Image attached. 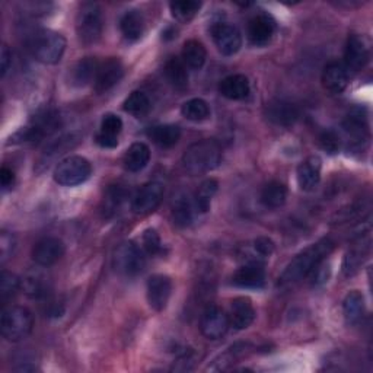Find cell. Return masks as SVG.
Listing matches in <instances>:
<instances>
[{
  "mask_svg": "<svg viewBox=\"0 0 373 373\" xmlns=\"http://www.w3.org/2000/svg\"><path fill=\"white\" fill-rule=\"evenodd\" d=\"M333 250H334V242L328 238L321 239L316 243L306 248L305 251L297 254L292 260V263L286 267L283 275L279 279V286L287 287L309 276L311 272L327 258V256H330Z\"/></svg>",
  "mask_w": 373,
  "mask_h": 373,
  "instance_id": "obj_1",
  "label": "cell"
},
{
  "mask_svg": "<svg viewBox=\"0 0 373 373\" xmlns=\"http://www.w3.org/2000/svg\"><path fill=\"white\" fill-rule=\"evenodd\" d=\"M222 161V149L217 142L206 139L195 142L187 147L183 156L184 169L191 176H202L219 166Z\"/></svg>",
  "mask_w": 373,
  "mask_h": 373,
  "instance_id": "obj_2",
  "label": "cell"
},
{
  "mask_svg": "<svg viewBox=\"0 0 373 373\" xmlns=\"http://www.w3.org/2000/svg\"><path fill=\"white\" fill-rule=\"evenodd\" d=\"M30 50L37 62L42 64H56L64 54L66 38L53 30H41L33 35Z\"/></svg>",
  "mask_w": 373,
  "mask_h": 373,
  "instance_id": "obj_3",
  "label": "cell"
},
{
  "mask_svg": "<svg viewBox=\"0 0 373 373\" xmlns=\"http://www.w3.org/2000/svg\"><path fill=\"white\" fill-rule=\"evenodd\" d=\"M2 335L11 341L18 343L27 338L34 328V316L30 309L23 306H9L2 314Z\"/></svg>",
  "mask_w": 373,
  "mask_h": 373,
  "instance_id": "obj_4",
  "label": "cell"
},
{
  "mask_svg": "<svg viewBox=\"0 0 373 373\" xmlns=\"http://www.w3.org/2000/svg\"><path fill=\"white\" fill-rule=\"evenodd\" d=\"M104 15L98 4H84L76 16V33L84 45L95 44L103 35Z\"/></svg>",
  "mask_w": 373,
  "mask_h": 373,
  "instance_id": "obj_5",
  "label": "cell"
},
{
  "mask_svg": "<svg viewBox=\"0 0 373 373\" xmlns=\"http://www.w3.org/2000/svg\"><path fill=\"white\" fill-rule=\"evenodd\" d=\"M60 126V117L56 111H45L38 114L28 127L21 129L11 143H38L44 137L53 134Z\"/></svg>",
  "mask_w": 373,
  "mask_h": 373,
  "instance_id": "obj_6",
  "label": "cell"
},
{
  "mask_svg": "<svg viewBox=\"0 0 373 373\" xmlns=\"http://www.w3.org/2000/svg\"><path fill=\"white\" fill-rule=\"evenodd\" d=\"M92 173L89 161L84 156H69L60 161L54 169V181L64 187H74L88 181Z\"/></svg>",
  "mask_w": 373,
  "mask_h": 373,
  "instance_id": "obj_7",
  "label": "cell"
},
{
  "mask_svg": "<svg viewBox=\"0 0 373 373\" xmlns=\"http://www.w3.org/2000/svg\"><path fill=\"white\" fill-rule=\"evenodd\" d=\"M146 257L140 248L132 242H122L113 256V267L122 276H136L144 268Z\"/></svg>",
  "mask_w": 373,
  "mask_h": 373,
  "instance_id": "obj_8",
  "label": "cell"
},
{
  "mask_svg": "<svg viewBox=\"0 0 373 373\" xmlns=\"http://www.w3.org/2000/svg\"><path fill=\"white\" fill-rule=\"evenodd\" d=\"M210 33L216 47L223 56H234L239 52L242 45V37L239 30L234 27V25L219 22L213 25Z\"/></svg>",
  "mask_w": 373,
  "mask_h": 373,
  "instance_id": "obj_9",
  "label": "cell"
},
{
  "mask_svg": "<svg viewBox=\"0 0 373 373\" xmlns=\"http://www.w3.org/2000/svg\"><path fill=\"white\" fill-rule=\"evenodd\" d=\"M124 76V66L120 59L110 57L99 63L96 76L93 81V88L96 93H104L114 88Z\"/></svg>",
  "mask_w": 373,
  "mask_h": 373,
  "instance_id": "obj_10",
  "label": "cell"
},
{
  "mask_svg": "<svg viewBox=\"0 0 373 373\" xmlns=\"http://www.w3.org/2000/svg\"><path fill=\"white\" fill-rule=\"evenodd\" d=\"M229 318L217 306H207L200 319L202 334L209 340H219L229 328Z\"/></svg>",
  "mask_w": 373,
  "mask_h": 373,
  "instance_id": "obj_11",
  "label": "cell"
},
{
  "mask_svg": "<svg viewBox=\"0 0 373 373\" xmlns=\"http://www.w3.org/2000/svg\"><path fill=\"white\" fill-rule=\"evenodd\" d=\"M81 142V134L78 133H70L66 134L57 140H54L53 143H50L45 149L42 155L40 156L37 165H35V171L37 172H42L44 169H47L50 165H52L57 158L63 156L66 152L71 151V149L76 147Z\"/></svg>",
  "mask_w": 373,
  "mask_h": 373,
  "instance_id": "obj_12",
  "label": "cell"
},
{
  "mask_svg": "<svg viewBox=\"0 0 373 373\" xmlns=\"http://www.w3.org/2000/svg\"><path fill=\"white\" fill-rule=\"evenodd\" d=\"M162 198L163 187L159 183H147L134 195L132 210L136 214H149L159 207Z\"/></svg>",
  "mask_w": 373,
  "mask_h": 373,
  "instance_id": "obj_13",
  "label": "cell"
},
{
  "mask_svg": "<svg viewBox=\"0 0 373 373\" xmlns=\"http://www.w3.org/2000/svg\"><path fill=\"white\" fill-rule=\"evenodd\" d=\"M66 251L64 242L54 236H47L40 239L34 250H33V258L34 261L41 267H50L56 264Z\"/></svg>",
  "mask_w": 373,
  "mask_h": 373,
  "instance_id": "obj_14",
  "label": "cell"
},
{
  "mask_svg": "<svg viewBox=\"0 0 373 373\" xmlns=\"http://www.w3.org/2000/svg\"><path fill=\"white\" fill-rule=\"evenodd\" d=\"M369 57H370V53H369V45L366 40L359 34H352L349 40H347L345 50H344L345 69L359 71L367 64Z\"/></svg>",
  "mask_w": 373,
  "mask_h": 373,
  "instance_id": "obj_15",
  "label": "cell"
},
{
  "mask_svg": "<svg viewBox=\"0 0 373 373\" xmlns=\"http://www.w3.org/2000/svg\"><path fill=\"white\" fill-rule=\"evenodd\" d=\"M172 294V282L168 276L155 275L147 280V302L152 309L161 312L168 306Z\"/></svg>",
  "mask_w": 373,
  "mask_h": 373,
  "instance_id": "obj_16",
  "label": "cell"
},
{
  "mask_svg": "<svg viewBox=\"0 0 373 373\" xmlns=\"http://www.w3.org/2000/svg\"><path fill=\"white\" fill-rule=\"evenodd\" d=\"M229 324L236 330H246L256 319V309L248 297H236L231 302Z\"/></svg>",
  "mask_w": 373,
  "mask_h": 373,
  "instance_id": "obj_17",
  "label": "cell"
},
{
  "mask_svg": "<svg viewBox=\"0 0 373 373\" xmlns=\"http://www.w3.org/2000/svg\"><path fill=\"white\" fill-rule=\"evenodd\" d=\"M267 118L282 127H290L299 118V111L292 103L277 99L267 105Z\"/></svg>",
  "mask_w": 373,
  "mask_h": 373,
  "instance_id": "obj_18",
  "label": "cell"
},
{
  "mask_svg": "<svg viewBox=\"0 0 373 373\" xmlns=\"http://www.w3.org/2000/svg\"><path fill=\"white\" fill-rule=\"evenodd\" d=\"M321 166L322 162L318 156H309L305 159L296 171L297 184L304 191H312L321 181Z\"/></svg>",
  "mask_w": 373,
  "mask_h": 373,
  "instance_id": "obj_19",
  "label": "cell"
},
{
  "mask_svg": "<svg viewBox=\"0 0 373 373\" xmlns=\"http://www.w3.org/2000/svg\"><path fill=\"white\" fill-rule=\"evenodd\" d=\"M322 85L331 93H341L349 85V71L338 62H331L322 71Z\"/></svg>",
  "mask_w": 373,
  "mask_h": 373,
  "instance_id": "obj_20",
  "label": "cell"
},
{
  "mask_svg": "<svg viewBox=\"0 0 373 373\" xmlns=\"http://www.w3.org/2000/svg\"><path fill=\"white\" fill-rule=\"evenodd\" d=\"M275 21L267 15H258L251 19L250 25H248V37H250V41L254 45L263 47L271 41L272 35H275Z\"/></svg>",
  "mask_w": 373,
  "mask_h": 373,
  "instance_id": "obj_21",
  "label": "cell"
},
{
  "mask_svg": "<svg viewBox=\"0 0 373 373\" xmlns=\"http://www.w3.org/2000/svg\"><path fill=\"white\" fill-rule=\"evenodd\" d=\"M232 280L234 285L242 289H261L265 283V271L261 264L251 263L241 267Z\"/></svg>",
  "mask_w": 373,
  "mask_h": 373,
  "instance_id": "obj_22",
  "label": "cell"
},
{
  "mask_svg": "<svg viewBox=\"0 0 373 373\" xmlns=\"http://www.w3.org/2000/svg\"><path fill=\"white\" fill-rule=\"evenodd\" d=\"M219 91L223 96L232 99V101H242V99L248 98V95H250L251 88L250 82H248L246 76H243V74H231V76L220 82Z\"/></svg>",
  "mask_w": 373,
  "mask_h": 373,
  "instance_id": "obj_23",
  "label": "cell"
},
{
  "mask_svg": "<svg viewBox=\"0 0 373 373\" xmlns=\"http://www.w3.org/2000/svg\"><path fill=\"white\" fill-rule=\"evenodd\" d=\"M343 129L353 139L352 140L353 144L362 146V143L366 142L369 137L367 121H366V117L362 115L360 110H355L353 113H350L345 117V120L343 121Z\"/></svg>",
  "mask_w": 373,
  "mask_h": 373,
  "instance_id": "obj_24",
  "label": "cell"
},
{
  "mask_svg": "<svg viewBox=\"0 0 373 373\" xmlns=\"http://www.w3.org/2000/svg\"><path fill=\"white\" fill-rule=\"evenodd\" d=\"M151 161V149L146 143H133L129 149L126 155H124L122 163L129 172H140L144 169Z\"/></svg>",
  "mask_w": 373,
  "mask_h": 373,
  "instance_id": "obj_25",
  "label": "cell"
},
{
  "mask_svg": "<svg viewBox=\"0 0 373 373\" xmlns=\"http://www.w3.org/2000/svg\"><path fill=\"white\" fill-rule=\"evenodd\" d=\"M365 314V297L360 292L353 290L344 297L343 315L349 326H357Z\"/></svg>",
  "mask_w": 373,
  "mask_h": 373,
  "instance_id": "obj_26",
  "label": "cell"
},
{
  "mask_svg": "<svg viewBox=\"0 0 373 373\" xmlns=\"http://www.w3.org/2000/svg\"><path fill=\"white\" fill-rule=\"evenodd\" d=\"M194 217V210H193V203L188 194L185 193H178L173 197L172 202V219L176 222V225L181 228H187L191 225Z\"/></svg>",
  "mask_w": 373,
  "mask_h": 373,
  "instance_id": "obj_27",
  "label": "cell"
},
{
  "mask_svg": "<svg viewBox=\"0 0 373 373\" xmlns=\"http://www.w3.org/2000/svg\"><path fill=\"white\" fill-rule=\"evenodd\" d=\"M165 76L168 82L172 85V88H176L177 91H184L188 86V71L187 66L181 59L171 57L165 63Z\"/></svg>",
  "mask_w": 373,
  "mask_h": 373,
  "instance_id": "obj_28",
  "label": "cell"
},
{
  "mask_svg": "<svg viewBox=\"0 0 373 373\" xmlns=\"http://www.w3.org/2000/svg\"><path fill=\"white\" fill-rule=\"evenodd\" d=\"M120 28L124 38L129 41H137L144 33V19L139 11H129L122 15Z\"/></svg>",
  "mask_w": 373,
  "mask_h": 373,
  "instance_id": "obj_29",
  "label": "cell"
},
{
  "mask_svg": "<svg viewBox=\"0 0 373 373\" xmlns=\"http://www.w3.org/2000/svg\"><path fill=\"white\" fill-rule=\"evenodd\" d=\"M98 66L99 63L93 57H85L79 60L71 70V84L81 88L95 81Z\"/></svg>",
  "mask_w": 373,
  "mask_h": 373,
  "instance_id": "obj_30",
  "label": "cell"
},
{
  "mask_svg": "<svg viewBox=\"0 0 373 373\" xmlns=\"http://www.w3.org/2000/svg\"><path fill=\"white\" fill-rule=\"evenodd\" d=\"M207 52L205 45L197 40H188L183 47V62L187 67L198 70L206 63Z\"/></svg>",
  "mask_w": 373,
  "mask_h": 373,
  "instance_id": "obj_31",
  "label": "cell"
},
{
  "mask_svg": "<svg viewBox=\"0 0 373 373\" xmlns=\"http://www.w3.org/2000/svg\"><path fill=\"white\" fill-rule=\"evenodd\" d=\"M287 200V188L279 181L268 183L261 191V203L268 209H279Z\"/></svg>",
  "mask_w": 373,
  "mask_h": 373,
  "instance_id": "obj_32",
  "label": "cell"
},
{
  "mask_svg": "<svg viewBox=\"0 0 373 373\" xmlns=\"http://www.w3.org/2000/svg\"><path fill=\"white\" fill-rule=\"evenodd\" d=\"M149 136L161 147H172L178 143L181 129L176 124H162V126H155L149 132Z\"/></svg>",
  "mask_w": 373,
  "mask_h": 373,
  "instance_id": "obj_33",
  "label": "cell"
},
{
  "mask_svg": "<svg viewBox=\"0 0 373 373\" xmlns=\"http://www.w3.org/2000/svg\"><path fill=\"white\" fill-rule=\"evenodd\" d=\"M151 99H149V96L144 93V92H140V91H134L132 92L126 101H124V111L140 118V117H144L149 111H151Z\"/></svg>",
  "mask_w": 373,
  "mask_h": 373,
  "instance_id": "obj_34",
  "label": "cell"
},
{
  "mask_svg": "<svg viewBox=\"0 0 373 373\" xmlns=\"http://www.w3.org/2000/svg\"><path fill=\"white\" fill-rule=\"evenodd\" d=\"M183 115L194 122H202L210 117V107L205 101V99L200 98H193L190 101L184 103L181 108Z\"/></svg>",
  "mask_w": 373,
  "mask_h": 373,
  "instance_id": "obj_35",
  "label": "cell"
},
{
  "mask_svg": "<svg viewBox=\"0 0 373 373\" xmlns=\"http://www.w3.org/2000/svg\"><path fill=\"white\" fill-rule=\"evenodd\" d=\"M22 289L30 297L40 299V297L47 296L48 282L41 272H30V275L22 280Z\"/></svg>",
  "mask_w": 373,
  "mask_h": 373,
  "instance_id": "obj_36",
  "label": "cell"
},
{
  "mask_svg": "<svg viewBox=\"0 0 373 373\" xmlns=\"http://www.w3.org/2000/svg\"><path fill=\"white\" fill-rule=\"evenodd\" d=\"M217 188H219V184L213 178L203 181L202 185L198 187V190L195 193V206L202 213L209 212L213 197L217 193Z\"/></svg>",
  "mask_w": 373,
  "mask_h": 373,
  "instance_id": "obj_37",
  "label": "cell"
},
{
  "mask_svg": "<svg viewBox=\"0 0 373 373\" xmlns=\"http://www.w3.org/2000/svg\"><path fill=\"white\" fill-rule=\"evenodd\" d=\"M127 197V191L122 185H110L105 195H104V213L105 216H111L117 212V209H120V206L122 205V202L126 200Z\"/></svg>",
  "mask_w": 373,
  "mask_h": 373,
  "instance_id": "obj_38",
  "label": "cell"
},
{
  "mask_svg": "<svg viewBox=\"0 0 373 373\" xmlns=\"http://www.w3.org/2000/svg\"><path fill=\"white\" fill-rule=\"evenodd\" d=\"M202 4L194 2V0H178V2L171 4L172 16L180 22H190L197 12L200 11Z\"/></svg>",
  "mask_w": 373,
  "mask_h": 373,
  "instance_id": "obj_39",
  "label": "cell"
},
{
  "mask_svg": "<svg viewBox=\"0 0 373 373\" xmlns=\"http://www.w3.org/2000/svg\"><path fill=\"white\" fill-rule=\"evenodd\" d=\"M22 287V280L12 271H2L0 276V299L2 302H6L19 292Z\"/></svg>",
  "mask_w": 373,
  "mask_h": 373,
  "instance_id": "obj_40",
  "label": "cell"
},
{
  "mask_svg": "<svg viewBox=\"0 0 373 373\" xmlns=\"http://www.w3.org/2000/svg\"><path fill=\"white\" fill-rule=\"evenodd\" d=\"M365 248L362 246V250H353L345 256L344 263H343V271L345 276H353L355 272L359 270L360 264L365 261Z\"/></svg>",
  "mask_w": 373,
  "mask_h": 373,
  "instance_id": "obj_41",
  "label": "cell"
},
{
  "mask_svg": "<svg viewBox=\"0 0 373 373\" xmlns=\"http://www.w3.org/2000/svg\"><path fill=\"white\" fill-rule=\"evenodd\" d=\"M143 246L147 254L158 256L162 253V241L155 229H146L143 234Z\"/></svg>",
  "mask_w": 373,
  "mask_h": 373,
  "instance_id": "obj_42",
  "label": "cell"
},
{
  "mask_svg": "<svg viewBox=\"0 0 373 373\" xmlns=\"http://www.w3.org/2000/svg\"><path fill=\"white\" fill-rule=\"evenodd\" d=\"M16 250V239L11 232L4 231L0 235V261L5 264Z\"/></svg>",
  "mask_w": 373,
  "mask_h": 373,
  "instance_id": "obj_43",
  "label": "cell"
},
{
  "mask_svg": "<svg viewBox=\"0 0 373 373\" xmlns=\"http://www.w3.org/2000/svg\"><path fill=\"white\" fill-rule=\"evenodd\" d=\"M121 130H122V120L115 114H107L103 118L101 132L99 133L111 136V137H118Z\"/></svg>",
  "mask_w": 373,
  "mask_h": 373,
  "instance_id": "obj_44",
  "label": "cell"
},
{
  "mask_svg": "<svg viewBox=\"0 0 373 373\" xmlns=\"http://www.w3.org/2000/svg\"><path fill=\"white\" fill-rule=\"evenodd\" d=\"M319 143H321L322 149H324V151L328 152L330 155L337 154L338 149H340V137L333 130H327V132L322 133L319 137Z\"/></svg>",
  "mask_w": 373,
  "mask_h": 373,
  "instance_id": "obj_45",
  "label": "cell"
},
{
  "mask_svg": "<svg viewBox=\"0 0 373 373\" xmlns=\"http://www.w3.org/2000/svg\"><path fill=\"white\" fill-rule=\"evenodd\" d=\"M254 246L260 256L263 257H270L272 253H275V242H272L270 238L261 236L254 241Z\"/></svg>",
  "mask_w": 373,
  "mask_h": 373,
  "instance_id": "obj_46",
  "label": "cell"
},
{
  "mask_svg": "<svg viewBox=\"0 0 373 373\" xmlns=\"http://www.w3.org/2000/svg\"><path fill=\"white\" fill-rule=\"evenodd\" d=\"M12 66V53L6 44L2 45V50H0V74L2 78L6 76V73L9 71Z\"/></svg>",
  "mask_w": 373,
  "mask_h": 373,
  "instance_id": "obj_47",
  "label": "cell"
},
{
  "mask_svg": "<svg viewBox=\"0 0 373 373\" xmlns=\"http://www.w3.org/2000/svg\"><path fill=\"white\" fill-rule=\"evenodd\" d=\"M0 183H2L4 190H9L15 184V172L11 168L4 166L0 169Z\"/></svg>",
  "mask_w": 373,
  "mask_h": 373,
  "instance_id": "obj_48",
  "label": "cell"
},
{
  "mask_svg": "<svg viewBox=\"0 0 373 373\" xmlns=\"http://www.w3.org/2000/svg\"><path fill=\"white\" fill-rule=\"evenodd\" d=\"M191 363H194L193 359V353H184L176 363H173V370H180V372H185V370H191L193 366H190Z\"/></svg>",
  "mask_w": 373,
  "mask_h": 373,
  "instance_id": "obj_49",
  "label": "cell"
},
{
  "mask_svg": "<svg viewBox=\"0 0 373 373\" xmlns=\"http://www.w3.org/2000/svg\"><path fill=\"white\" fill-rule=\"evenodd\" d=\"M96 143L101 147L113 149V147H115L118 144V137H111V136H107V134H103V133H98L96 134Z\"/></svg>",
  "mask_w": 373,
  "mask_h": 373,
  "instance_id": "obj_50",
  "label": "cell"
}]
</instances>
